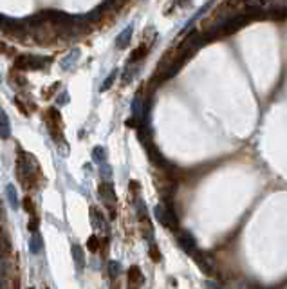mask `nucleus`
I'll return each instance as SVG.
<instances>
[{"label": "nucleus", "instance_id": "2", "mask_svg": "<svg viewBox=\"0 0 287 289\" xmlns=\"http://www.w3.org/2000/svg\"><path fill=\"white\" fill-rule=\"evenodd\" d=\"M153 214H155V219H157L164 228L172 229V231H177L179 229V217H177V214H175V210H173L172 201L170 199H164L161 205L155 206Z\"/></svg>", "mask_w": 287, "mask_h": 289}, {"label": "nucleus", "instance_id": "15", "mask_svg": "<svg viewBox=\"0 0 287 289\" xmlns=\"http://www.w3.org/2000/svg\"><path fill=\"white\" fill-rule=\"evenodd\" d=\"M148 51H150V47H148V45H144V44H143V45H139L138 49H136L134 53H132V55H130V58H129V60H130V64H136V62L143 60L144 56L148 55Z\"/></svg>", "mask_w": 287, "mask_h": 289}, {"label": "nucleus", "instance_id": "12", "mask_svg": "<svg viewBox=\"0 0 287 289\" xmlns=\"http://www.w3.org/2000/svg\"><path fill=\"white\" fill-rule=\"evenodd\" d=\"M130 40H132V25H127V29H125L123 33L116 38V45H118V49H125V47L130 44Z\"/></svg>", "mask_w": 287, "mask_h": 289}, {"label": "nucleus", "instance_id": "4", "mask_svg": "<svg viewBox=\"0 0 287 289\" xmlns=\"http://www.w3.org/2000/svg\"><path fill=\"white\" fill-rule=\"evenodd\" d=\"M98 195H99V199H101V203L110 210V217L114 219L116 217V205H118V197H116L114 186L110 185V183H101V185H99V190H98Z\"/></svg>", "mask_w": 287, "mask_h": 289}, {"label": "nucleus", "instance_id": "7", "mask_svg": "<svg viewBox=\"0 0 287 289\" xmlns=\"http://www.w3.org/2000/svg\"><path fill=\"white\" fill-rule=\"evenodd\" d=\"M90 224L96 231H101L103 235H110V226H109V220L105 219L103 215L99 214L98 210L92 206L90 208Z\"/></svg>", "mask_w": 287, "mask_h": 289}, {"label": "nucleus", "instance_id": "29", "mask_svg": "<svg viewBox=\"0 0 287 289\" xmlns=\"http://www.w3.org/2000/svg\"><path fill=\"white\" fill-rule=\"evenodd\" d=\"M58 103H60V105L69 103V94H67V92H64V94H62V96L58 98Z\"/></svg>", "mask_w": 287, "mask_h": 289}, {"label": "nucleus", "instance_id": "18", "mask_svg": "<svg viewBox=\"0 0 287 289\" xmlns=\"http://www.w3.org/2000/svg\"><path fill=\"white\" fill-rule=\"evenodd\" d=\"M121 273V264L118 260H109V277L110 279H118Z\"/></svg>", "mask_w": 287, "mask_h": 289}, {"label": "nucleus", "instance_id": "17", "mask_svg": "<svg viewBox=\"0 0 287 289\" xmlns=\"http://www.w3.org/2000/svg\"><path fill=\"white\" fill-rule=\"evenodd\" d=\"M92 161L98 163V165H101V163L107 161V150H105V146H96L92 150Z\"/></svg>", "mask_w": 287, "mask_h": 289}, {"label": "nucleus", "instance_id": "21", "mask_svg": "<svg viewBox=\"0 0 287 289\" xmlns=\"http://www.w3.org/2000/svg\"><path fill=\"white\" fill-rule=\"evenodd\" d=\"M99 174H101L103 179H110V177H112V166L107 165V163H101V165H99Z\"/></svg>", "mask_w": 287, "mask_h": 289}, {"label": "nucleus", "instance_id": "31", "mask_svg": "<svg viewBox=\"0 0 287 289\" xmlns=\"http://www.w3.org/2000/svg\"><path fill=\"white\" fill-rule=\"evenodd\" d=\"M0 214H2V206H0Z\"/></svg>", "mask_w": 287, "mask_h": 289}, {"label": "nucleus", "instance_id": "8", "mask_svg": "<svg viewBox=\"0 0 287 289\" xmlns=\"http://www.w3.org/2000/svg\"><path fill=\"white\" fill-rule=\"evenodd\" d=\"M177 244L184 253L188 255H193V251L197 249V242H195V239H193V235L190 231H179L177 229Z\"/></svg>", "mask_w": 287, "mask_h": 289}, {"label": "nucleus", "instance_id": "22", "mask_svg": "<svg viewBox=\"0 0 287 289\" xmlns=\"http://www.w3.org/2000/svg\"><path fill=\"white\" fill-rule=\"evenodd\" d=\"M116 74H118V71H112V72H110V76L103 81V85H101V92H105V90H109V87H112V83H114V80H116Z\"/></svg>", "mask_w": 287, "mask_h": 289}, {"label": "nucleus", "instance_id": "27", "mask_svg": "<svg viewBox=\"0 0 287 289\" xmlns=\"http://www.w3.org/2000/svg\"><path fill=\"white\" fill-rule=\"evenodd\" d=\"M27 228H29L31 231H36V229H38V219H36V215H33V219H31V222L27 224Z\"/></svg>", "mask_w": 287, "mask_h": 289}, {"label": "nucleus", "instance_id": "20", "mask_svg": "<svg viewBox=\"0 0 287 289\" xmlns=\"http://www.w3.org/2000/svg\"><path fill=\"white\" fill-rule=\"evenodd\" d=\"M136 210H138V215L141 220L148 219V217H146V206H144L143 199H139V197H136Z\"/></svg>", "mask_w": 287, "mask_h": 289}, {"label": "nucleus", "instance_id": "10", "mask_svg": "<svg viewBox=\"0 0 287 289\" xmlns=\"http://www.w3.org/2000/svg\"><path fill=\"white\" fill-rule=\"evenodd\" d=\"M11 136V125H9V118L5 114L4 110L0 109V138L2 140H7Z\"/></svg>", "mask_w": 287, "mask_h": 289}, {"label": "nucleus", "instance_id": "9", "mask_svg": "<svg viewBox=\"0 0 287 289\" xmlns=\"http://www.w3.org/2000/svg\"><path fill=\"white\" fill-rule=\"evenodd\" d=\"M127 275H129V288H139V286H143L144 282L143 273H141V269L138 266H130Z\"/></svg>", "mask_w": 287, "mask_h": 289}, {"label": "nucleus", "instance_id": "26", "mask_svg": "<svg viewBox=\"0 0 287 289\" xmlns=\"http://www.w3.org/2000/svg\"><path fill=\"white\" fill-rule=\"evenodd\" d=\"M0 55H13V49H9V45H5L4 42H0Z\"/></svg>", "mask_w": 287, "mask_h": 289}, {"label": "nucleus", "instance_id": "5", "mask_svg": "<svg viewBox=\"0 0 287 289\" xmlns=\"http://www.w3.org/2000/svg\"><path fill=\"white\" fill-rule=\"evenodd\" d=\"M192 257L195 259L199 269H201L204 275H210V277L217 275V262H215V259H213L210 253H204V251H197V249H195Z\"/></svg>", "mask_w": 287, "mask_h": 289}, {"label": "nucleus", "instance_id": "11", "mask_svg": "<svg viewBox=\"0 0 287 289\" xmlns=\"http://www.w3.org/2000/svg\"><path fill=\"white\" fill-rule=\"evenodd\" d=\"M29 248H31V253H35V255L44 251V240H42V235L38 233V229L33 231V237H31V240H29Z\"/></svg>", "mask_w": 287, "mask_h": 289}, {"label": "nucleus", "instance_id": "30", "mask_svg": "<svg viewBox=\"0 0 287 289\" xmlns=\"http://www.w3.org/2000/svg\"><path fill=\"white\" fill-rule=\"evenodd\" d=\"M7 286H9L7 282H4V280H0V288H7Z\"/></svg>", "mask_w": 287, "mask_h": 289}, {"label": "nucleus", "instance_id": "1", "mask_svg": "<svg viewBox=\"0 0 287 289\" xmlns=\"http://www.w3.org/2000/svg\"><path fill=\"white\" fill-rule=\"evenodd\" d=\"M16 175H18L20 185L24 188H35L38 183L40 168L36 165L35 157L31 154H25L18 150V161H16Z\"/></svg>", "mask_w": 287, "mask_h": 289}, {"label": "nucleus", "instance_id": "24", "mask_svg": "<svg viewBox=\"0 0 287 289\" xmlns=\"http://www.w3.org/2000/svg\"><path fill=\"white\" fill-rule=\"evenodd\" d=\"M11 248V244H9V240H7V237H5V233L0 229V249L2 251H7V249Z\"/></svg>", "mask_w": 287, "mask_h": 289}, {"label": "nucleus", "instance_id": "6", "mask_svg": "<svg viewBox=\"0 0 287 289\" xmlns=\"http://www.w3.org/2000/svg\"><path fill=\"white\" fill-rule=\"evenodd\" d=\"M47 123H49L51 136L55 138L56 141H62V130H64V121H62V116L56 109L51 107L47 110Z\"/></svg>", "mask_w": 287, "mask_h": 289}, {"label": "nucleus", "instance_id": "3", "mask_svg": "<svg viewBox=\"0 0 287 289\" xmlns=\"http://www.w3.org/2000/svg\"><path fill=\"white\" fill-rule=\"evenodd\" d=\"M51 58L47 56H35V55H24L18 56L15 60V69L16 71H42L45 67H49Z\"/></svg>", "mask_w": 287, "mask_h": 289}, {"label": "nucleus", "instance_id": "25", "mask_svg": "<svg viewBox=\"0 0 287 289\" xmlns=\"http://www.w3.org/2000/svg\"><path fill=\"white\" fill-rule=\"evenodd\" d=\"M24 208L29 212L31 215H36V212H35V206H33V201L29 199V197H25L24 199Z\"/></svg>", "mask_w": 287, "mask_h": 289}, {"label": "nucleus", "instance_id": "14", "mask_svg": "<svg viewBox=\"0 0 287 289\" xmlns=\"http://www.w3.org/2000/svg\"><path fill=\"white\" fill-rule=\"evenodd\" d=\"M78 58H79V51L78 49H74V51H71L69 55L67 56H64V60H62V67L64 69H72L76 65V62H78Z\"/></svg>", "mask_w": 287, "mask_h": 289}, {"label": "nucleus", "instance_id": "19", "mask_svg": "<svg viewBox=\"0 0 287 289\" xmlns=\"http://www.w3.org/2000/svg\"><path fill=\"white\" fill-rule=\"evenodd\" d=\"M87 248H89V251L96 253V251H99V248H101V240H99L96 235H90L89 240H87Z\"/></svg>", "mask_w": 287, "mask_h": 289}, {"label": "nucleus", "instance_id": "23", "mask_svg": "<svg viewBox=\"0 0 287 289\" xmlns=\"http://www.w3.org/2000/svg\"><path fill=\"white\" fill-rule=\"evenodd\" d=\"M7 269H9V260H7V257L0 255V277H5Z\"/></svg>", "mask_w": 287, "mask_h": 289}, {"label": "nucleus", "instance_id": "28", "mask_svg": "<svg viewBox=\"0 0 287 289\" xmlns=\"http://www.w3.org/2000/svg\"><path fill=\"white\" fill-rule=\"evenodd\" d=\"M150 257H152V259H155V260H159L161 259V255H159V251H157V248H155V246H150Z\"/></svg>", "mask_w": 287, "mask_h": 289}, {"label": "nucleus", "instance_id": "13", "mask_svg": "<svg viewBox=\"0 0 287 289\" xmlns=\"http://www.w3.org/2000/svg\"><path fill=\"white\" fill-rule=\"evenodd\" d=\"M71 251H72V259H74L76 268L83 269V266H85V253H83V249H81V246L74 244Z\"/></svg>", "mask_w": 287, "mask_h": 289}, {"label": "nucleus", "instance_id": "16", "mask_svg": "<svg viewBox=\"0 0 287 289\" xmlns=\"http://www.w3.org/2000/svg\"><path fill=\"white\" fill-rule=\"evenodd\" d=\"M5 195H7V203L13 210H18V197H16V190L13 185L5 186Z\"/></svg>", "mask_w": 287, "mask_h": 289}]
</instances>
